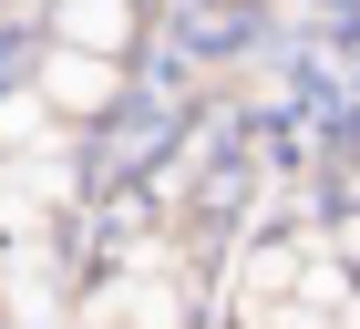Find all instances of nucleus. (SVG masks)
Returning a JSON list of instances; mask_svg holds the SVG:
<instances>
[{
  "instance_id": "obj_1",
  "label": "nucleus",
  "mask_w": 360,
  "mask_h": 329,
  "mask_svg": "<svg viewBox=\"0 0 360 329\" xmlns=\"http://www.w3.org/2000/svg\"><path fill=\"white\" fill-rule=\"evenodd\" d=\"M113 93H124L113 52H83V41H62V52L41 62V103H52V113H103Z\"/></svg>"
},
{
  "instance_id": "obj_2",
  "label": "nucleus",
  "mask_w": 360,
  "mask_h": 329,
  "mask_svg": "<svg viewBox=\"0 0 360 329\" xmlns=\"http://www.w3.org/2000/svg\"><path fill=\"white\" fill-rule=\"evenodd\" d=\"M52 31L83 41V52H124V41H134V0H62Z\"/></svg>"
}]
</instances>
